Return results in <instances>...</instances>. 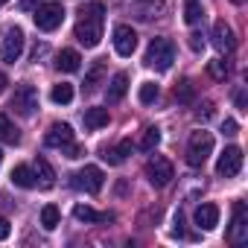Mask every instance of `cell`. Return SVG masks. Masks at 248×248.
I'll list each match as a JSON object with an SVG mask.
<instances>
[{"instance_id":"14","label":"cell","mask_w":248,"mask_h":248,"mask_svg":"<svg viewBox=\"0 0 248 248\" xmlns=\"http://www.w3.org/2000/svg\"><path fill=\"white\" fill-rule=\"evenodd\" d=\"M213 47H216L219 53H233V47H236L233 30H231L225 21H216V24H213Z\"/></svg>"},{"instance_id":"41","label":"cell","mask_w":248,"mask_h":248,"mask_svg":"<svg viewBox=\"0 0 248 248\" xmlns=\"http://www.w3.org/2000/svg\"><path fill=\"white\" fill-rule=\"evenodd\" d=\"M0 3H9V0H0Z\"/></svg>"},{"instance_id":"7","label":"cell","mask_w":248,"mask_h":248,"mask_svg":"<svg viewBox=\"0 0 248 248\" xmlns=\"http://www.w3.org/2000/svg\"><path fill=\"white\" fill-rule=\"evenodd\" d=\"M146 178H149V184L152 187H167L172 178H175V170H172V164L167 161V158H161V155H155V158H149V164H146Z\"/></svg>"},{"instance_id":"20","label":"cell","mask_w":248,"mask_h":248,"mask_svg":"<svg viewBox=\"0 0 248 248\" xmlns=\"http://www.w3.org/2000/svg\"><path fill=\"white\" fill-rule=\"evenodd\" d=\"M56 67L64 70V73H76V70L82 67V56H79L76 50H62V53L56 56Z\"/></svg>"},{"instance_id":"26","label":"cell","mask_w":248,"mask_h":248,"mask_svg":"<svg viewBox=\"0 0 248 248\" xmlns=\"http://www.w3.org/2000/svg\"><path fill=\"white\" fill-rule=\"evenodd\" d=\"M202 18H204L202 3H199V0H187V6H184V21H187V24H199Z\"/></svg>"},{"instance_id":"32","label":"cell","mask_w":248,"mask_h":248,"mask_svg":"<svg viewBox=\"0 0 248 248\" xmlns=\"http://www.w3.org/2000/svg\"><path fill=\"white\" fill-rule=\"evenodd\" d=\"M62 152H64L67 158H82V155H85V146H79V143H67Z\"/></svg>"},{"instance_id":"34","label":"cell","mask_w":248,"mask_h":248,"mask_svg":"<svg viewBox=\"0 0 248 248\" xmlns=\"http://www.w3.org/2000/svg\"><path fill=\"white\" fill-rule=\"evenodd\" d=\"M222 132H225V135H228V138H233V135H236V132H239V126H236V120H231V117H228V120H225V123H222Z\"/></svg>"},{"instance_id":"15","label":"cell","mask_w":248,"mask_h":248,"mask_svg":"<svg viewBox=\"0 0 248 248\" xmlns=\"http://www.w3.org/2000/svg\"><path fill=\"white\" fill-rule=\"evenodd\" d=\"M126 91H129V73H126V70H120V73L111 76L105 96H108V102H120L123 96H126Z\"/></svg>"},{"instance_id":"17","label":"cell","mask_w":248,"mask_h":248,"mask_svg":"<svg viewBox=\"0 0 248 248\" xmlns=\"http://www.w3.org/2000/svg\"><path fill=\"white\" fill-rule=\"evenodd\" d=\"M196 225L202 231H213L219 225V207L216 204H199L196 207Z\"/></svg>"},{"instance_id":"37","label":"cell","mask_w":248,"mask_h":248,"mask_svg":"<svg viewBox=\"0 0 248 248\" xmlns=\"http://www.w3.org/2000/svg\"><path fill=\"white\" fill-rule=\"evenodd\" d=\"M233 99H236V108H239V111H245V93H242V91H236V93H233Z\"/></svg>"},{"instance_id":"16","label":"cell","mask_w":248,"mask_h":248,"mask_svg":"<svg viewBox=\"0 0 248 248\" xmlns=\"http://www.w3.org/2000/svg\"><path fill=\"white\" fill-rule=\"evenodd\" d=\"M32 172H35V184H38L41 190H50V187L56 184V172H53V167H50V161H47V158H41V155H38V158H35V170H32Z\"/></svg>"},{"instance_id":"23","label":"cell","mask_w":248,"mask_h":248,"mask_svg":"<svg viewBox=\"0 0 248 248\" xmlns=\"http://www.w3.org/2000/svg\"><path fill=\"white\" fill-rule=\"evenodd\" d=\"M73 216H76L79 222H108V219H111V213H96V210L88 207V204H76V207H73Z\"/></svg>"},{"instance_id":"29","label":"cell","mask_w":248,"mask_h":248,"mask_svg":"<svg viewBox=\"0 0 248 248\" xmlns=\"http://www.w3.org/2000/svg\"><path fill=\"white\" fill-rule=\"evenodd\" d=\"M193 96H196V88H193L190 79H184V82L175 85V99L178 102H193Z\"/></svg>"},{"instance_id":"21","label":"cell","mask_w":248,"mask_h":248,"mask_svg":"<svg viewBox=\"0 0 248 248\" xmlns=\"http://www.w3.org/2000/svg\"><path fill=\"white\" fill-rule=\"evenodd\" d=\"M82 120H85V129L96 132V129L108 126V108H88V111L82 114Z\"/></svg>"},{"instance_id":"31","label":"cell","mask_w":248,"mask_h":248,"mask_svg":"<svg viewBox=\"0 0 248 248\" xmlns=\"http://www.w3.org/2000/svg\"><path fill=\"white\" fill-rule=\"evenodd\" d=\"M196 117H199V120H210V117H213V102H202V105L196 108Z\"/></svg>"},{"instance_id":"1","label":"cell","mask_w":248,"mask_h":248,"mask_svg":"<svg viewBox=\"0 0 248 248\" xmlns=\"http://www.w3.org/2000/svg\"><path fill=\"white\" fill-rule=\"evenodd\" d=\"M102 24H105V6L99 0L79 9V21H76V41L85 47H96L102 38Z\"/></svg>"},{"instance_id":"2","label":"cell","mask_w":248,"mask_h":248,"mask_svg":"<svg viewBox=\"0 0 248 248\" xmlns=\"http://www.w3.org/2000/svg\"><path fill=\"white\" fill-rule=\"evenodd\" d=\"M146 67H155V70H170L172 62H175V44L170 38H152L149 41V50L143 56Z\"/></svg>"},{"instance_id":"3","label":"cell","mask_w":248,"mask_h":248,"mask_svg":"<svg viewBox=\"0 0 248 248\" xmlns=\"http://www.w3.org/2000/svg\"><path fill=\"white\" fill-rule=\"evenodd\" d=\"M213 152V135L210 132H193L190 140H187V164L190 167H202Z\"/></svg>"},{"instance_id":"4","label":"cell","mask_w":248,"mask_h":248,"mask_svg":"<svg viewBox=\"0 0 248 248\" xmlns=\"http://www.w3.org/2000/svg\"><path fill=\"white\" fill-rule=\"evenodd\" d=\"M32 21H35L38 30L53 32V30H59L62 21H64V6H62V3H41V6H35Z\"/></svg>"},{"instance_id":"33","label":"cell","mask_w":248,"mask_h":248,"mask_svg":"<svg viewBox=\"0 0 248 248\" xmlns=\"http://www.w3.org/2000/svg\"><path fill=\"white\" fill-rule=\"evenodd\" d=\"M190 50H193V53H202V50H204V38H202L199 32L190 35Z\"/></svg>"},{"instance_id":"5","label":"cell","mask_w":248,"mask_h":248,"mask_svg":"<svg viewBox=\"0 0 248 248\" xmlns=\"http://www.w3.org/2000/svg\"><path fill=\"white\" fill-rule=\"evenodd\" d=\"M12 111L21 114V117H32L38 111V91H35V85H18L15 88Z\"/></svg>"},{"instance_id":"18","label":"cell","mask_w":248,"mask_h":248,"mask_svg":"<svg viewBox=\"0 0 248 248\" xmlns=\"http://www.w3.org/2000/svg\"><path fill=\"white\" fill-rule=\"evenodd\" d=\"M132 149H135V146H132V140H120L114 149H108V146L102 149V161H108L111 167H120L123 161L132 155Z\"/></svg>"},{"instance_id":"13","label":"cell","mask_w":248,"mask_h":248,"mask_svg":"<svg viewBox=\"0 0 248 248\" xmlns=\"http://www.w3.org/2000/svg\"><path fill=\"white\" fill-rule=\"evenodd\" d=\"M44 143L50 149H64L67 143H73V129L67 126V123H53L50 132H47V138H44Z\"/></svg>"},{"instance_id":"28","label":"cell","mask_w":248,"mask_h":248,"mask_svg":"<svg viewBox=\"0 0 248 248\" xmlns=\"http://www.w3.org/2000/svg\"><path fill=\"white\" fill-rule=\"evenodd\" d=\"M207 70H210V76H213V79L225 82V79H228V73H231V64H228V62H222V59H213V62L207 64Z\"/></svg>"},{"instance_id":"11","label":"cell","mask_w":248,"mask_h":248,"mask_svg":"<svg viewBox=\"0 0 248 248\" xmlns=\"http://www.w3.org/2000/svg\"><path fill=\"white\" fill-rule=\"evenodd\" d=\"M239 170H242V149L239 146H228L219 155V161H216V172L222 178H233V175H239Z\"/></svg>"},{"instance_id":"25","label":"cell","mask_w":248,"mask_h":248,"mask_svg":"<svg viewBox=\"0 0 248 248\" xmlns=\"http://www.w3.org/2000/svg\"><path fill=\"white\" fill-rule=\"evenodd\" d=\"M50 99H53L56 105H67V102L73 99V85H67V82H59V85H53V91H50Z\"/></svg>"},{"instance_id":"35","label":"cell","mask_w":248,"mask_h":248,"mask_svg":"<svg viewBox=\"0 0 248 248\" xmlns=\"http://www.w3.org/2000/svg\"><path fill=\"white\" fill-rule=\"evenodd\" d=\"M12 233V225H9V219H0V239H6Z\"/></svg>"},{"instance_id":"36","label":"cell","mask_w":248,"mask_h":248,"mask_svg":"<svg viewBox=\"0 0 248 248\" xmlns=\"http://www.w3.org/2000/svg\"><path fill=\"white\" fill-rule=\"evenodd\" d=\"M172 233H175V236L184 233V216H181V213H175V228H172Z\"/></svg>"},{"instance_id":"40","label":"cell","mask_w":248,"mask_h":248,"mask_svg":"<svg viewBox=\"0 0 248 248\" xmlns=\"http://www.w3.org/2000/svg\"><path fill=\"white\" fill-rule=\"evenodd\" d=\"M0 164H3V152H0Z\"/></svg>"},{"instance_id":"19","label":"cell","mask_w":248,"mask_h":248,"mask_svg":"<svg viewBox=\"0 0 248 248\" xmlns=\"http://www.w3.org/2000/svg\"><path fill=\"white\" fill-rule=\"evenodd\" d=\"M0 143H9V146L21 143V132H18V126L6 114H0Z\"/></svg>"},{"instance_id":"10","label":"cell","mask_w":248,"mask_h":248,"mask_svg":"<svg viewBox=\"0 0 248 248\" xmlns=\"http://www.w3.org/2000/svg\"><path fill=\"white\" fill-rule=\"evenodd\" d=\"M228 239L233 245H242L248 242V210L242 202L233 204V219H231V228H228Z\"/></svg>"},{"instance_id":"12","label":"cell","mask_w":248,"mask_h":248,"mask_svg":"<svg viewBox=\"0 0 248 248\" xmlns=\"http://www.w3.org/2000/svg\"><path fill=\"white\" fill-rule=\"evenodd\" d=\"M164 9H167V6H164V0H135V3H132V15H135L138 21H143V24L161 18Z\"/></svg>"},{"instance_id":"30","label":"cell","mask_w":248,"mask_h":248,"mask_svg":"<svg viewBox=\"0 0 248 248\" xmlns=\"http://www.w3.org/2000/svg\"><path fill=\"white\" fill-rule=\"evenodd\" d=\"M138 99H140L143 105H152V102L158 99V85H155V82H143L140 91H138Z\"/></svg>"},{"instance_id":"6","label":"cell","mask_w":248,"mask_h":248,"mask_svg":"<svg viewBox=\"0 0 248 248\" xmlns=\"http://www.w3.org/2000/svg\"><path fill=\"white\" fill-rule=\"evenodd\" d=\"M0 56H3L6 64H15L24 56V30L21 27H6L3 32V47H0Z\"/></svg>"},{"instance_id":"39","label":"cell","mask_w":248,"mask_h":248,"mask_svg":"<svg viewBox=\"0 0 248 248\" xmlns=\"http://www.w3.org/2000/svg\"><path fill=\"white\" fill-rule=\"evenodd\" d=\"M38 0H21V9H35Z\"/></svg>"},{"instance_id":"9","label":"cell","mask_w":248,"mask_h":248,"mask_svg":"<svg viewBox=\"0 0 248 248\" xmlns=\"http://www.w3.org/2000/svg\"><path fill=\"white\" fill-rule=\"evenodd\" d=\"M114 50H117V56H123V59H129V56L138 50V32H135L129 24H117V27H114Z\"/></svg>"},{"instance_id":"24","label":"cell","mask_w":248,"mask_h":248,"mask_svg":"<svg viewBox=\"0 0 248 248\" xmlns=\"http://www.w3.org/2000/svg\"><path fill=\"white\" fill-rule=\"evenodd\" d=\"M158 143H161V129H158V126H149V129H143V135H140L138 146H140L143 152H152Z\"/></svg>"},{"instance_id":"22","label":"cell","mask_w":248,"mask_h":248,"mask_svg":"<svg viewBox=\"0 0 248 248\" xmlns=\"http://www.w3.org/2000/svg\"><path fill=\"white\" fill-rule=\"evenodd\" d=\"M12 184H15V187H24V190H32V187H35V172H32V167L18 164V167L12 170Z\"/></svg>"},{"instance_id":"8","label":"cell","mask_w":248,"mask_h":248,"mask_svg":"<svg viewBox=\"0 0 248 248\" xmlns=\"http://www.w3.org/2000/svg\"><path fill=\"white\" fill-rule=\"evenodd\" d=\"M76 190H85V193H91V196H96L99 190H102V184H105V175H102V170L99 167H82L79 172H73V181H70Z\"/></svg>"},{"instance_id":"38","label":"cell","mask_w":248,"mask_h":248,"mask_svg":"<svg viewBox=\"0 0 248 248\" xmlns=\"http://www.w3.org/2000/svg\"><path fill=\"white\" fill-rule=\"evenodd\" d=\"M6 85H9V79H6V73H3V70H0V93L6 91Z\"/></svg>"},{"instance_id":"27","label":"cell","mask_w":248,"mask_h":248,"mask_svg":"<svg viewBox=\"0 0 248 248\" xmlns=\"http://www.w3.org/2000/svg\"><path fill=\"white\" fill-rule=\"evenodd\" d=\"M59 219H62V213H59V207H56V204H47V207L41 210V225H44L47 231H53V228L59 225Z\"/></svg>"}]
</instances>
